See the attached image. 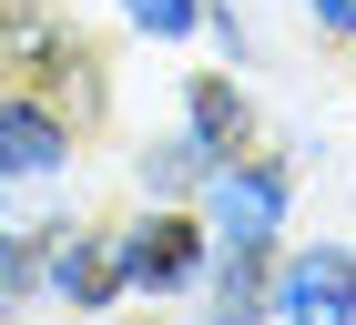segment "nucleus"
<instances>
[{
    "instance_id": "2",
    "label": "nucleus",
    "mask_w": 356,
    "mask_h": 325,
    "mask_svg": "<svg viewBox=\"0 0 356 325\" xmlns=\"http://www.w3.org/2000/svg\"><path fill=\"white\" fill-rule=\"evenodd\" d=\"M275 214H285V183H275V173H214V224L234 244L275 234Z\"/></svg>"
},
{
    "instance_id": "3",
    "label": "nucleus",
    "mask_w": 356,
    "mask_h": 325,
    "mask_svg": "<svg viewBox=\"0 0 356 325\" xmlns=\"http://www.w3.org/2000/svg\"><path fill=\"white\" fill-rule=\"evenodd\" d=\"M51 162H61V122L0 102V173H51Z\"/></svg>"
},
{
    "instance_id": "9",
    "label": "nucleus",
    "mask_w": 356,
    "mask_h": 325,
    "mask_svg": "<svg viewBox=\"0 0 356 325\" xmlns=\"http://www.w3.org/2000/svg\"><path fill=\"white\" fill-rule=\"evenodd\" d=\"M21 274H31V254H0V295H10V285H21Z\"/></svg>"
},
{
    "instance_id": "1",
    "label": "nucleus",
    "mask_w": 356,
    "mask_h": 325,
    "mask_svg": "<svg viewBox=\"0 0 356 325\" xmlns=\"http://www.w3.org/2000/svg\"><path fill=\"white\" fill-rule=\"evenodd\" d=\"M275 315H305V325H336L356 315V254H296V265L275 274Z\"/></svg>"
},
{
    "instance_id": "7",
    "label": "nucleus",
    "mask_w": 356,
    "mask_h": 325,
    "mask_svg": "<svg viewBox=\"0 0 356 325\" xmlns=\"http://www.w3.org/2000/svg\"><path fill=\"white\" fill-rule=\"evenodd\" d=\"M143 31H193V0H133Z\"/></svg>"
},
{
    "instance_id": "8",
    "label": "nucleus",
    "mask_w": 356,
    "mask_h": 325,
    "mask_svg": "<svg viewBox=\"0 0 356 325\" xmlns=\"http://www.w3.org/2000/svg\"><path fill=\"white\" fill-rule=\"evenodd\" d=\"M316 21H336V31H356V0H305Z\"/></svg>"
},
{
    "instance_id": "6",
    "label": "nucleus",
    "mask_w": 356,
    "mask_h": 325,
    "mask_svg": "<svg viewBox=\"0 0 356 325\" xmlns=\"http://www.w3.org/2000/svg\"><path fill=\"white\" fill-rule=\"evenodd\" d=\"M193 112H204V133H245V112H234V92H224V81H204V92H193Z\"/></svg>"
},
{
    "instance_id": "5",
    "label": "nucleus",
    "mask_w": 356,
    "mask_h": 325,
    "mask_svg": "<svg viewBox=\"0 0 356 325\" xmlns=\"http://www.w3.org/2000/svg\"><path fill=\"white\" fill-rule=\"evenodd\" d=\"M51 274H61V295H82V305H92V295H112V265H102V254H92L82 234H72V244H61V254H51Z\"/></svg>"
},
{
    "instance_id": "4",
    "label": "nucleus",
    "mask_w": 356,
    "mask_h": 325,
    "mask_svg": "<svg viewBox=\"0 0 356 325\" xmlns=\"http://www.w3.org/2000/svg\"><path fill=\"white\" fill-rule=\"evenodd\" d=\"M122 274H133V285H184L193 274V234L184 224H143L133 254H122Z\"/></svg>"
}]
</instances>
